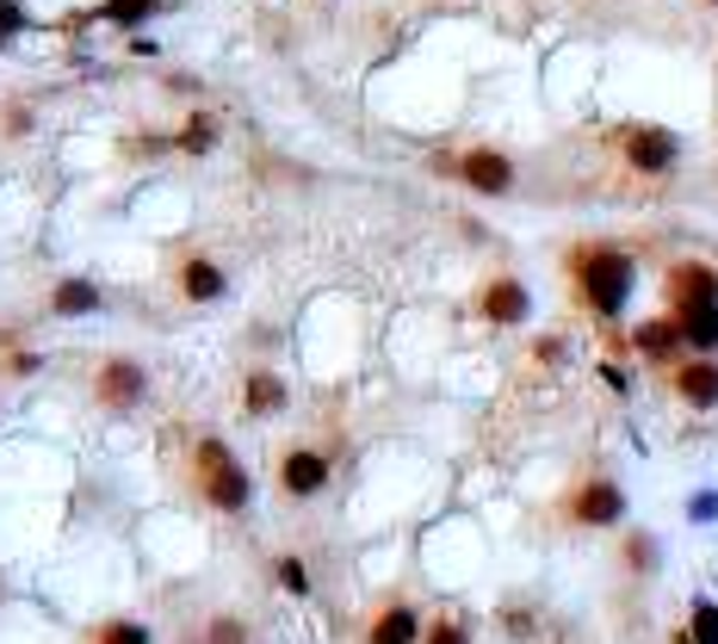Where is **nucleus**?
I'll list each match as a JSON object with an SVG mask.
<instances>
[{
    "mask_svg": "<svg viewBox=\"0 0 718 644\" xmlns=\"http://www.w3.org/2000/svg\"><path fill=\"white\" fill-rule=\"evenodd\" d=\"M563 279H570V298L594 316V323H620L632 292H638V254L625 242H577L563 254Z\"/></svg>",
    "mask_w": 718,
    "mask_h": 644,
    "instance_id": "nucleus-1",
    "label": "nucleus"
},
{
    "mask_svg": "<svg viewBox=\"0 0 718 644\" xmlns=\"http://www.w3.org/2000/svg\"><path fill=\"white\" fill-rule=\"evenodd\" d=\"M632 353H638L644 366H656V372H669V366H682V360H687L682 323H675L669 310H663V316H644L638 329H632Z\"/></svg>",
    "mask_w": 718,
    "mask_h": 644,
    "instance_id": "nucleus-11",
    "label": "nucleus"
},
{
    "mask_svg": "<svg viewBox=\"0 0 718 644\" xmlns=\"http://www.w3.org/2000/svg\"><path fill=\"white\" fill-rule=\"evenodd\" d=\"M620 161L632 173H675V161H682V137H675L669 125H620Z\"/></svg>",
    "mask_w": 718,
    "mask_h": 644,
    "instance_id": "nucleus-8",
    "label": "nucleus"
},
{
    "mask_svg": "<svg viewBox=\"0 0 718 644\" xmlns=\"http://www.w3.org/2000/svg\"><path fill=\"white\" fill-rule=\"evenodd\" d=\"M532 366H563V335H539L532 341Z\"/></svg>",
    "mask_w": 718,
    "mask_h": 644,
    "instance_id": "nucleus-26",
    "label": "nucleus"
},
{
    "mask_svg": "<svg viewBox=\"0 0 718 644\" xmlns=\"http://www.w3.org/2000/svg\"><path fill=\"white\" fill-rule=\"evenodd\" d=\"M94 403L106 409V415H137L142 397H149V366L130 360V353H106V360H94Z\"/></svg>",
    "mask_w": 718,
    "mask_h": 644,
    "instance_id": "nucleus-6",
    "label": "nucleus"
},
{
    "mask_svg": "<svg viewBox=\"0 0 718 644\" xmlns=\"http://www.w3.org/2000/svg\"><path fill=\"white\" fill-rule=\"evenodd\" d=\"M706 7H718V0H706Z\"/></svg>",
    "mask_w": 718,
    "mask_h": 644,
    "instance_id": "nucleus-30",
    "label": "nucleus"
},
{
    "mask_svg": "<svg viewBox=\"0 0 718 644\" xmlns=\"http://www.w3.org/2000/svg\"><path fill=\"white\" fill-rule=\"evenodd\" d=\"M422 644H471V620L465 613H434L422 632Z\"/></svg>",
    "mask_w": 718,
    "mask_h": 644,
    "instance_id": "nucleus-20",
    "label": "nucleus"
},
{
    "mask_svg": "<svg viewBox=\"0 0 718 644\" xmlns=\"http://www.w3.org/2000/svg\"><path fill=\"white\" fill-rule=\"evenodd\" d=\"M687 632H694V644H718V601H694V613H687Z\"/></svg>",
    "mask_w": 718,
    "mask_h": 644,
    "instance_id": "nucleus-21",
    "label": "nucleus"
},
{
    "mask_svg": "<svg viewBox=\"0 0 718 644\" xmlns=\"http://www.w3.org/2000/svg\"><path fill=\"white\" fill-rule=\"evenodd\" d=\"M273 582H279L285 595H310V564H304V558H292V551H285V558H273Z\"/></svg>",
    "mask_w": 718,
    "mask_h": 644,
    "instance_id": "nucleus-19",
    "label": "nucleus"
},
{
    "mask_svg": "<svg viewBox=\"0 0 718 644\" xmlns=\"http://www.w3.org/2000/svg\"><path fill=\"white\" fill-rule=\"evenodd\" d=\"M558 520L563 527H577V534H613V527H625V489L613 484L608 472L577 477L570 496L558 503Z\"/></svg>",
    "mask_w": 718,
    "mask_h": 644,
    "instance_id": "nucleus-3",
    "label": "nucleus"
},
{
    "mask_svg": "<svg viewBox=\"0 0 718 644\" xmlns=\"http://www.w3.org/2000/svg\"><path fill=\"white\" fill-rule=\"evenodd\" d=\"M620 564H625V577H656V564H663V546H656V534L632 527V534L620 539Z\"/></svg>",
    "mask_w": 718,
    "mask_h": 644,
    "instance_id": "nucleus-16",
    "label": "nucleus"
},
{
    "mask_svg": "<svg viewBox=\"0 0 718 644\" xmlns=\"http://www.w3.org/2000/svg\"><path fill=\"white\" fill-rule=\"evenodd\" d=\"M471 310H477L484 329H527V323H532V292H527L520 273H489V279L477 285Z\"/></svg>",
    "mask_w": 718,
    "mask_h": 644,
    "instance_id": "nucleus-7",
    "label": "nucleus"
},
{
    "mask_svg": "<svg viewBox=\"0 0 718 644\" xmlns=\"http://www.w3.org/2000/svg\"><path fill=\"white\" fill-rule=\"evenodd\" d=\"M422 632H427V613L409 595H391V601H378V608L366 613L359 644H422Z\"/></svg>",
    "mask_w": 718,
    "mask_h": 644,
    "instance_id": "nucleus-10",
    "label": "nucleus"
},
{
    "mask_svg": "<svg viewBox=\"0 0 718 644\" xmlns=\"http://www.w3.org/2000/svg\"><path fill=\"white\" fill-rule=\"evenodd\" d=\"M87 644H149V626L130 620V613H112V620H99V626L87 632Z\"/></svg>",
    "mask_w": 718,
    "mask_h": 644,
    "instance_id": "nucleus-18",
    "label": "nucleus"
},
{
    "mask_svg": "<svg viewBox=\"0 0 718 644\" xmlns=\"http://www.w3.org/2000/svg\"><path fill=\"white\" fill-rule=\"evenodd\" d=\"M235 403L249 409L254 422H266V415H285L292 391H285V378L273 372V366H249V372H242V384H235Z\"/></svg>",
    "mask_w": 718,
    "mask_h": 644,
    "instance_id": "nucleus-14",
    "label": "nucleus"
},
{
    "mask_svg": "<svg viewBox=\"0 0 718 644\" xmlns=\"http://www.w3.org/2000/svg\"><path fill=\"white\" fill-rule=\"evenodd\" d=\"M173 292L187 304H218L223 292H230V273H223V261H211V254H180V261H173Z\"/></svg>",
    "mask_w": 718,
    "mask_h": 644,
    "instance_id": "nucleus-13",
    "label": "nucleus"
},
{
    "mask_svg": "<svg viewBox=\"0 0 718 644\" xmlns=\"http://www.w3.org/2000/svg\"><path fill=\"white\" fill-rule=\"evenodd\" d=\"M687 520L712 527V520H718V489H694V496H687Z\"/></svg>",
    "mask_w": 718,
    "mask_h": 644,
    "instance_id": "nucleus-25",
    "label": "nucleus"
},
{
    "mask_svg": "<svg viewBox=\"0 0 718 644\" xmlns=\"http://www.w3.org/2000/svg\"><path fill=\"white\" fill-rule=\"evenodd\" d=\"M204 644H249V620H235V613H211Z\"/></svg>",
    "mask_w": 718,
    "mask_h": 644,
    "instance_id": "nucleus-22",
    "label": "nucleus"
},
{
    "mask_svg": "<svg viewBox=\"0 0 718 644\" xmlns=\"http://www.w3.org/2000/svg\"><path fill=\"white\" fill-rule=\"evenodd\" d=\"M149 7H156V0H112V7H106V19H125V25H130V19H142Z\"/></svg>",
    "mask_w": 718,
    "mask_h": 644,
    "instance_id": "nucleus-27",
    "label": "nucleus"
},
{
    "mask_svg": "<svg viewBox=\"0 0 718 644\" xmlns=\"http://www.w3.org/2000/svg\"><path fill=\"white\" fill-rule=\"evenodd\" d=\"M273 484H279L285 503H316V496L335 484V458H328L323 446H310V441H292V446H279V458H273Z\"/></svg>",
    "mask_w": 718,
    "mask_h": 644,
    "instance_id": "nucleus-4",
    "label": "nucleus"
},
{
    "mask_svg": "<svg viewBox=\"0 0 718 644\" xmlns=\"http://www.w3.org/2000/svg\"><path fill=\"white\" fill-rule=\"evenodd\" d=\"M496 620H501V632H508V638H532V632H539V620H532V608H501Z\"/></svg>",
    "mask_w": 718,
    "mask_h": 644,
    "instance_id": "nucleus-24",
    "label": "nucleus"
},
{
    "mask_svg": "<svg viewBox=\"0 0 718 644\" xmlns=\"http://www.w3.org/2000/svg\"><path fill=\"white\" fill-rule=\"evenodd\" d=\"M700 304H718V267L700 261V254H682V261L663 267V310L687 316V310H700Z\"/></svg>",
    "mask_w": 718,
    "mask_h": 644,
    "instance_id": "nucleus-9",
    "label": "nucleus"
},
{
    "mask_svg": "<svg viewBox=\"0 0 718 644\" xmlns=\"http://www.w3.org/2000/svg\"><path fill=\"white\" fill-rule=\"evenodd\" d=\"M601 384H608V391H620V397L632 391V378H625V366H613V360L601 366Z\"/></svg>",
    "mask_w": 718,
    "mask_h": 644,
    "instance_id": "nucleus-28",
    "label": "nucleus"
},
{
    "mask_svg": "<svg viewBox=\"0 0 718 644\" xmlns=\"http://www.w3.org/2000/svg\"><path fill=\"white\" fill-rule=\"evenodd\" d=\"M187 484L211 515H249L254 508L249 465H242V458L230 453V441H218V434H199V441L187 446Z\"/></svg>",
    "mask_w": 718,
    "mask_h": 644,
    "instance_id": "nucleus-2",
    "label": "nucleus"
},
{
    "mask_svg": "<svg viewBox=\"0 0 718 644\" xmlns=\"http://www.w3.org/2000/svg\"><path fill=\"white\" fill-rule=\"evenodd\" d=\"M669 391L682 397L694 415H706V409H718V353H687L682 366H669Z\"/></svg>",
    "mask_w": 718,
    "mask_h": 644,
    "instance_id": "nucleus-12",
    "label": "nucleus"
},
{
    "mask_svg": "<svg viewBox=\"0 0 718 644\" xmlns=\"http://www.w3.org/2000/svg\"><path fill=\"white\" fill-rule=\"evenodd\" d=\"M675 323H682L687 353H718V304H700V310L675 316Z\"/></svg>",
    "mask_w": 718,
    "mask_h": 644,
    "instance_id": "nucleus-17",
    "label": "nucleus"
},
{
    "mask_svg": "<svg viewBox=\"0 0 718 644\" xmlns=\"http://www.w3.org/2000/svg\"><path fill=\"white\" fill-rule=\"evenodd\" d=\"M211 142H218V125H211V118H192V125L180 130V149H187V156H204Z\"/></svg>",
    "mask_w": 718,
    "mask_h": 644,
    "instance_id": "nucleus-23",
    "label": "nucleus"
},
{
    "mask_svg": "<svg viewBox=\"0 0 718 644\" xmlns=\"http://www.w3.org/2000/svg\"><path fill=\"white\" fill-rule=\"evenodd\" d=\"M0 32H19V7H0Z\"/></svg>",
    "mask_w": 718,
    "mask_h": 644,
    "instance_id": "nucleus-29",
    "label": "nucleus"
},
{
    "mask_svg": "<svg viewBox=\"0 0 718 644\" xmlns=\"http://www.w3.org/2000/svg\"><path fill=\"white\" fill-rule=\"evenodd\" d=\"M94 310H106V298H99V285L94 279H75V273H68L63 285H56V292H50V316H94Z\"/></svg>",
    "mask_w": 718,
    "mask_h": 644,
    "instance_id": "nucleus-15",
    "label": "nucleus"
},
{
    "mask_svg": "<svg viewBox=\"0 0 718 644\" xmlns=\"http://www.w3.org/2000/svg\"><path fill=\"white\" fill-rule=\"evenodd\" d=\"M440 173L446 180H458L465 192H477V199H508L515 192V156H501V149H489V142H477V149H458L453 161H440Z\"/></svg>",
    "mask_w": 718,
    "mask_h": 644,
    "instance_id": "nucleus-5",
    "label": "nucleus"
}]
</instances>
